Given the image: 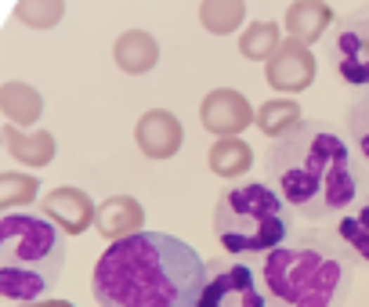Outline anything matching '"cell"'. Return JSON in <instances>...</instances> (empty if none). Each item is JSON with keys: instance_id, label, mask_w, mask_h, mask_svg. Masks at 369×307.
I'll list each match as a JSON object with an SVG mask.
<instances>
[{"instance_id": "6da1fadb", "label": "cell", "mask_w": 369, "mask_h": 307, "mask_svg": "<svg viewBox=\"0 0 369 307\" xmlns=\"http://www.w3.org/2000/svg\"><path fill=\"white\" fill-rule=\"evenodd\" d=\"M264 174L283 202L304 221L323 224L348 214L369 192V170L348 138L323 119H301L286 134L272 138L264 152Z\"/></svg>"}, {"instance_id": "7a4b0ae2", "label": "cell", "mask_w": 369, "mask_h": 307, "mask_svg": "<svg viewBox=\"0 0 369 307\" xmlns=\"http://www.w3.org/2000/svg\"><path fill=\"white\" fill-rule=\"evenodd\" d=\"M207 261L167 232H131L98 257L91 289L102 307H195Z\"/></svg>"}, {"instance_id": "3957f363", "label": "cell", "mask_w": 369, "mask_h": 307, "mask_svg": "<svg viewBox=\"0 0 369 307\" xmlns=\"http://www.w3.org/2000/svg\"><path fill=\"white\" fill-rule=\"evenodd\" d=\"M268 307H344L355 286V257L333 232L301 228L261 257Z\"/></svg>"}, {"instance_id": "277c9868", "label": "cell", "mask_w": 369, "mask_h": 307, "mask_svg": "<svg viewBox=\"0 0 369 307\" xmlns=\"http://www.w3.org/2000/svg\"><path fill=\"white\" fill-rule=\"evenodd\" d=\"M69 246L58 228L30 210L0 214V296L33 303L58 286Z\"/></svg>"}, {"instance_id": "5b68a950", "label": "cell", "mask_w": 369, "mask_h": 307, "mask_svg": "<svg viewBox=\"0 0 369 307\" xmlns=\"http://www.w3.org/2000/svg\"><path fill=\"white\" fill-rule=\"evenodd\" d=\"M293 235V210L264 181H242L221 192L214 207V239L235 261L272 253Z\"/></svg>"}, {"instance_id": "8992f818", "label": "cell", "mask_w": 369, "mask_h": 307, "mask_svg": "<svg viewBox=\"0 0 369 307\" xmlns=\"http://www.w3.org/2000/svg\"><path fill=\"white\" fill-rule=\"evenodd\" d=\"M195 307H268L257 268L235 257L207 261V282Z\"/></svg>"}, {"instance_id": "52a82bcc", "label": "cell", "mask_w": 369, "mask_h": 307, "mask_svg": "<svg viewBox=\"0 0 369 307\" xmlns=\"http://www.w3.org/2000/svg\"><path fill=\"white\" fill-rule=\"evenodd\" d=\"M330 58L348 87H369V4L348 11L330 33Z\"/></svg>"}, {"instance_id": "ba28073f", "label": "cell", "mask_w": 369, "mask_h": 307, "mask_svg": "<svg viewBox=\"0 0 369 307\" xmlns=\"http://www.w3.org/2000/svg\"><path fill=\"white\" fill-rule=\"evenodd\" d=\"M315 80V55L301 40H286L276 47V55L268 58V84L276 91H308Z\"/></svg>"}, {"instance_id": "9c48e42d", "label": "cell", "mask_w": 369, "mask_h": 307, "mask_svg": "<svg viewBox=\"0 0 369 307\" xmlns=\"http://www.w3.org/2000/svg\"><path fill=\"white\" fill-rule=\"evenodd\" d=\"M44 210L55 217V228L62 235H80L94 224V202L80 188H55L44 195Z\"/></svg>"}, {"instance_id": "30bf717a", "label": "cell", "mask_w": 369, "mask_h": 307, "mask_svg": "<svg viewBox=\"0 0 369 307\" xmlns=\"http://www.w3.org/2000/svg\"><path fill=\"white\" fill-rule=\"evenodd\" d=\"M134 138H138V148L145 152V156H153V159H170V156H174V152L181 148V138H185V134H181L178 116H170V112L156 109V112H149V116L138 119Z\"/></svg>"}, {"instance_id": "8fae6325", "label": "cell", "mask_w": 369, "mask_h": 307, "mask_svg": "<svg viewBox=\"0 0 369 307\" xmlns=\"http://www.w3.org/2000/svg\"><path fill=\"white\" fill-rule=\"evenodd\" d=\"M250 119H254L250 101H246L239 91H214L203 101V123L221 138H235Z\"/></svg>"}, {"instance_id": "7c38bea8", "label": "cell", "mask_w": 369, "mask_h": 307, "mask_svg": "<svg viewBox=\"0 0 369 307\" xmlns=\"http://www.w3.org/2000/svg\"><path fill=\"white\" fill-rule=\"evenodd\" d=\"M94 224H98V232H102L105 239H123L131 232H141L145 210L131 195H112L109 202H102V207L94 210Z\"/></svg>"}, {"instance_id": "4fadbf2b", "label": "cell", "mask_w": 369, "mask_h": 307, "mask_svg": "<svg viewBox=\"0 0 369 307\" xmlns=\"http://www.w3.org/2000/svg\"><path fill=\"white\" fill-rule=\"evenodd\" d=\"M330 22H333V11L326 0H297L286 11V33H290V40H301L308 47L330 30Z\"/></svg>"}, {"instance_id": "5bb4252c", "label": "cell", "mask_w": 369, "mask_h": 307, "mask_svg": "<svg viewBox=\"0 0 369 307\" xmlns=\"http://www.w3.org/2000/svg\"><path fill=\"white\" fill-rule=\"evenodd\" d=\"M333 235L348 246L355 264H369V192L355 202L348 214L337 217V232Z\"/></svg>"}, {"instance_id": "9a60e30c", "label": "cell", "mask_w": 369, "mask_h": 307, "mask_svg": "<svg viewBox=\"0 0 369 307\" xmlns=\"http://www.w3.org/2000/svg\"><path fill=\"white\" fill-rule=\"evenodd\" d=\"M160 58V47L149 33H123L116 44V62L127 72H149Z\"/></svg>"}, {"instance_id": "2e32d148", "label": "cell", "mask_w": 369, "mask_h": 307, "mask_svg": "<svg viewBox=\"0 0 369 307\" xmlns=\"http://www.w3.org/2000/svg\"><path fill=\"white\" fill-rule=\"evenodd\" d=\"M210 166L221 177H239L254 166V152L239 138H217L214 148H210Z\"/></svg>"}, {"instance_id": "e0dca14e", "label": "cell", "mask_w": 369, "mask_h": 307, "mask_svg": "<svg viewBox=\"0 0 369 307\" xmlns=\"http://www.w3.org/2000/svg\"><path fill=\"white\" fill-rule=\"evenodd\" d=\"M8 138V148H11V156L18 163H26V166H44V163H51L55 156V138L51 134H18L15 126H8L4 131Z\"/></svg>"}, {"instance_id": "ac0fdd59", "label": "cell", "mask_w": 369, "mask_h": 307, "mask_svg": "<svg viewBox=\"0 0 369 307\" xmlns=\"http://www.w3.org/2000/svg\"><path fill=\"white\" fill-rule=\"evenodd\" d=\"M297 123H301V105L297 101H290V98H276V101H268V105L257 109V126L268 138H279V134H286L290 126H297Z\"/></svg>"}, {"instance_id": "d6986e66", "label": "cell", "mask_w": 369, "mask_h": 307, "mask_svg": "<svg viewBox=\"0 0 369 307\" xmlns=\"http://www.w3.org/2000/svg\"><path fill=\"white\" fill-rule=\"evenodd\" d=\"M348 138L362 166H369V87L358 91V98L348 105Z\"/></svg>"}, {"instance_id": "ffe728a7", "label": "cell", "mask_w": 369, "mask_h": 307, "mask_svg": "<svg viewBox=\"0 0 369 307\" xmlns=\"http://www.w3.org/2000/svg\"><path fill=\"white\" fill-rule=\"evenodd\" d=\"M242 11H246L242 0H203L200 18L210 33H232L242 22Z\"/></svg>"}, {"instance_id": "44dd1931", "label": "cell", "mask_w": 369, "mask_h": 307, "mask_svg": "<svg viewBox=\"0 0 369 307\" xmlns=\"http://www.w3.org/2000/svg\"><path fill=\"white\" fill-rule=\"evenodd\" d=\"M276 47H279V25L276 22H254L250 30L242 33V40H239V51L246 58H272L276 55Z\"/></svg>"}, {"instance_id": "7402d4cb", "label": "cell", "mask_w": 369, "mask_h": 307, "mask_svg": "<svg viewBox=\"0 0 369 307\" xmlns=\"http://www.w3.org/2000/svg\"><path fill=\"white\" fill-rule=\"evenodd\" d=\"M0 105H4V112H8L11 119L33 123V119L40 116V98H37V91L22 87V84H8L4 91H0Z\"/></svg>"}, {"instance_id": "603a6c76", "label": "cell", "mask_w": 369, "mask_h": 307, "mask_svg": "<svg viewBox=\"0 0 369 307\" xmlns=\"http://www.w3.org/2000/svg\"><path fill=\"white\" fill-rule=\"evenodd\" d=\"M62 0H22V4L15 8V15L33 25V30H47V25H55L62 18Z\"/></svg>"}, {"instance_id": "cb8c5ba5", "label": "cell", "mask_w": 369, "mask_h": 307, "mask_svg": "<svg viewBox=\"0 0 369 307\" xmlns=\"http://www.w3.org/2000/svg\"><path fill=\"white\" fill-rule=\"evenodd\" d=\"M37 188H40L37 177L4 174V177H0V207H11V202H30Z\"/></svg>"}, {"instance_id": "d4e9b609", "label": "cell", "mask_w": 369, "mask_h": 307, "mask_svg": "<svg viewBox=\"0 0 369 307\" xmlns=\"http://www.w3.org/2000/svg\"><path fill=\"white\" fill-rule=\"evenodd\" d=\"M40 307H72V303H65V300H58V303H40Z\"/></svg>"}]
</instances>
